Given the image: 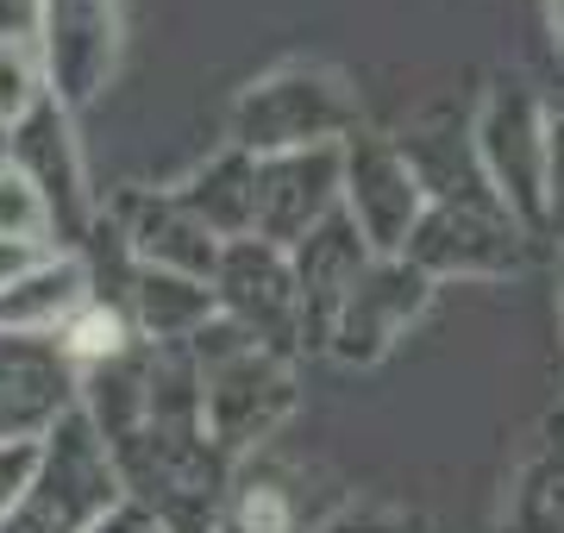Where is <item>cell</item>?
Returning <instances> with one entry per match:
<instances>
[{
    "label": "cell",
    "instance_id": "cell-22",
    "mask_svg": "<svg viewBox=\"0 0 564 533\" xmlns=\"http://www.w3.org/2000/svg\"><path fill=\"white\" fill-rule=\"evenodd\" d=\"M0 239L7 246H32V251H57L51 246V214H44L39 188L25 183L13 164H0Z\"/></svg>",
    "mask_w": 564,
    "mask_h": 533
},
{
    "label": "cell",
    "instance_id": "cell-19",
    "mask_svg": "<svg viewBox=\"0 0 564 533\" xmlns=\"http://www.w3.org/2000/svg\"><path fill=\"white\" fill-rule=\"evenodd\" d=\"M170 195H176V202L188 207V214H195L220 246L251 239V157L232 151V144H226L220 157L195 164L176 188H170Z\"/></svg>",
    "mask_w": 564,
    "mask_h": 533
},
{
    "label": "cell",
    "instance_id": "cell-9",
    "mask_svg": "<svg viewBox=\"0 0 564 533\" xmlns=\"http://www.w3.org/2000/svg\"><path fill=\"white\" fill-rule=\"evenodd\" d=\"M39 57L57 107L82 113L88 101H101L126 57L120 0H39Z\"/></svg>",
    "mask_w": 564,
    "mask_h": 533
},
{
    "label": "cell",
    "instance_id": "cell-6",
    "mask_svg": "<svg viewBox=\"0 0 564 533\" xmlns=\"http://www.w3.org/2000/svg\"><path fill=\"white\" fill-rule=\"evenodd\" d=\"M25 183L39 188L44 214H51V246L57 251H82L88 232L101 220V195L88 188V164H82L76 144V113L57 101H39L13 132H7V157Z\"/></svg>",
    "mask_w": 564,
    "mask_h": 533
},
{
    "label": "cell",
    "instance_id": "cell-25",
    "mask_svg": "<svg viewBox=\"0 0 564 533\" xmlns=\"http://www.w3.org/2000/svg\"><path fill=\"white\" fill-rule=\"evenodd\" d=\"M545 195H552V207L564 202V107L545 113Z\"/></svg>",
    "mask_w": 564,
    "mask_h": 533
},
{
    "label": "cell",
    "instance_id": "cell-10",
    "mask_svg": "<svg viewBox=\"0 0 564 533\" xmlns=\"http://www.w3.org/2000/svg\"><path fill=\"white\" fill-rule=\"evenodd\" d=\"M433 289L440 283H426L408 258H370L358 270V283L345 289L339 320L326 333V358H339L345 370L383 365L389 351L421 327V314L433 308Z\"/></svg>",
    "mask_w": 564,
    "mask_h": 533
},
{
    "label": "cell",
    "instance_id": "cell-7",
    "mask_svg": "<svg viewBox=\"0 0 564 533\" xmlns=\"http://www.w3.org/2000/svg\"><path fill=\"white\" fill-rule=\"evenodd\" d=\"M339 214L351 220L370 258H402L426 214V188L395 139L351 132L339 144Z\"/></svg>",
    "mask_w": 564,
    "mask_h": 533
},
{
    "label": "cell",
    "instance_id": "cell-1",
    "mask_svg": "<svg viewBox=\"0 0 564 533\" xmlns=\"http://www.w3.org/2000/svg\"><path fill=\"white\" fill-rule=\"evenodd\" d=\"M188 370H195V402H202V433L226 465H239L251 452H263L276 439L295 409H302V377L295 358L245 339L232 320H207L188 339Z\"/></svg>",
    "mask_w": 564,
    "mask_h": 533
},
{
    "label": "cell",
    "instance_id": "cell-30",
    "mask_svg": "<svg viewBox=\"0 0 564 533\" xmlns=\"http://www.w3.org/2000/svg\"><path fill=\"white\" fill-rule=\"evenodd\" d=\"M558 339H564V251H558Z\"/></svg>",
    "mask_w": 564,
    "mask_h": 533
},
{
    "label": "cell",
    "instance_id": "cell-20",
    "mask_svg": "<svg viewBox=\"0 0 564 533\" xmlns=\"http://www.w3.org/2000/svg\"><path fill=\"white\" fill-rule=\"evenodd\" d=\"M57 346H63V358L76 365V377L82 370H95V365H107V358H120V351H132L139 346V333H132V320H126V308L120 302H82L76 308V320L57 333Z\"/></svg>",
    "mask_w": 564,
    "mask_h": 533
},
{
    "label": "cell",
    "instance_id": "cell-24",
    "mask_svg": "<svg viewBox=\"0 0 564 533\" xmlns=\"http://www.w3.org/2000/svg\"><path fill=\"white\" fill-rule=\"evenodd\" d=\"M32 465H39V439L0 446V521L13 514V502H20V490H25V477H32Z\"/></svg>",
    "mask_w": 564,
    "mask_h": 533
},
{
    "label": "cell",
    "instance_id": "cell-14",
    "mask_svg": "<svg viewBox=\"0 0 564 533\" xmlns=\"http://www.w3.org/2000/svg\"><path fill=\"white\" fill-rule=\"evenodd\" d=\"M63 414H76V365L63 346L0 333V446L44 439Z\"/></svg>",
    "mask_w": 564,
    "mask_h": 533
},
{
    "label": "cell",
    "instance_id": "cell-27",
    "mask_svg": "<svg viewBox=\"0 0 564 533\" xmlns=\"http://www.w3.org/2000/svg\"><path fill=\"white\" fill-rule=\"evenodd\" d=\"M88 533H158V521H151V514H144L139 502H120V509H107Z\"/></svg>",
    "mask_w": 564,
    "mask_h": 533
},
{
    "label": "cell",
    "instance_id": "cell-8",
    "mask_svg": "<svg viewBox=\"0 0 564 533\" xmlns=\"http://www.w3.org/2000/svg\"><path fill=\"white\" fill-rule=\"evenodd\" d=\"M333 509L339 496L314 465H295L276 446H263L226 471L207 533H314Z\"/></svg>",
    "mask_w": 564,
    "mask_h": 533
},
{
    "label": "cell",
    "instance_id": "cell-13",
    "mask_svg": "<svg viewBox=\"0 0 564 533\" xmlns=\"http://www.w3.org/2000/svg\"><path fill=\"white\" fill-rule=\"evenodd\" d=\"M214 308L220 320L258 339V346L282 351V358H302L295 346V276H289V251L263 246V239H232L220 246L214 264Z\"/></svg>",
    "mask_w": 564,
    "mask_h": 533
},
{
    "label": "cell",
    "instance_id": "cell-21",
    "mask_svg": "<svg viewBox=\"0 0 564 533\" xmlns=\"http://www.w3.org/2000/svg\"><path fill=\"white\" fill-rule=\"evenodd\" d=\"M39 101H51L39 44L32 39H0V132H13Z\"/></svg>",
    "mask_w": 564,
    "mask_h": 533
},
{
    "label": "cell",
    "instance_id": "cell-5",
    "mask_svg": "<svg viewBox=\"0 0 564 533\" xmlns=\"http://www.w3.org/2000/svg\"><path fill=\"white\" fill-rule=\"evenodd\" d=\"M402 258L426 283H445V276L484 283V276H514L527 264V232L496 207L489 188H452V195H426V214Z\"/></svg>",
    "mask_w": 564,
    "mask_h": 533
},
{
    "label": "cell",
    "instance_id": "cell-31",
    "mask_svg": "<svg viewBox=\"0 0 564 533\" xmlns=\"http://www.w3.org/2000/svg\"><path fill=\"white\" fill-rule=\"evenodd\" d=\"M0 157H7V132H0Z\"/></svg>",
    "mask_w": 564,
    "mask_h": 533
},
{
    "label": "cell",
    "instance_id": "cell-2",
    "mask_svg": "<svg viewBox=\"0 0 564 533\" xmlns=\"http://www.w3.org/2000/svg\"><path fill=\"white\" fill-rule=\"evenodd\" d=\"M358 126H364V107L345 69L314 57H289L239 88L226 132H232V151H245V157H282V151L345 144Z\"/></svg>",
    "mask_w": 564,
    "mask_h": 533
},
{
    "label": "cell",
    "instance_id": "cell-26",
    "mask_svg": "<svg viewBox=\"0 0 564 533\" xmlns=\"http://www.w3.org/2000/svg\"><path fill=\"white\" fill-rule=\"evenodd\" d=\"M0 39L39 44V0H0Z\"/></svg>",
    "mask_w": 564,
    "mask_h": 533
},
{
    "label": "cell",
    "instance_id": "cell-12",
    "mask_svg": "<svg viewBox=\"0 0 564 533\" xmlns=\"http://www.w3.org/2000/svg\"><path fill=\"white\" fill-rule=\"evenodd\" d=\"M333 214H339V144L251 157V239L295 251Z\"/></svg>",
    "mask_w": 564,
    "mask_h": 533
},
{
    "label": "cell",
    "instance_id": "cell-23",
    "mask_svg": "<svg viewBox=\"0 0 564 533\" xmlns=\"http://www.w3.org/2000/svg\"><path fill=\"white\" fill-rule=\"evenodd\" d=\"M314 533H426V521L421 514H408V509H395V502L364 496V502H339Z\"/></svg>",
    "mask_w": 564,
    "mask_h": 533
},
{
    "label": "cell",
    "instance_id": "cell-18",
    "mask_svg": "<svg viewBox=\"0 0 564 533\" xmlns=\"http://www.w3.org/2000/svg\"><path fill=\"white\" fill-rule=\"evenodd\" d=\"M496 533H564V414L540 421V433L514 458Z\"/></svg>",
    "mask_w": 564,
    "mask_h": 533
},
{
    "label": "cell",
    "instance_id": "cell-28",
    "mask_svg": "<svg viewBox=\"0 0 564 533\" xmlns=\"http://www.w3.org/2000/svg\"><path fill=\"white\" fill-rule=\"evenodd\" d=\"M44 251H32V246H7V239H0V289L13 283V276H25V270L39 264Z\"/></svg>",
    "mask_w": 564,
    "mask_h": 533
},
{
    "label": "cell",
    "instance_id": "cell-29",
    "mask_svg": "<svg viewBox=\"0 0 564 533\" xmlns=\"http://www.w3.org/2000/svg\"><path fill=\"white\" fill-rule=\"evenodd\" d=\"M545 25H552V51L564 57V0H545Z\"/></svg>",
    "mask_w": 564,
    "mask_h": 533
},
{
    "label": "cell",
    "instance_id": "cell-15",
    "mask_svg": "<svg viewBox=\"0 0 564 533\" xmlns=\"http://www.w3.org/2000/svg\"><path fill=\"white\" fill-rule=\"evenodd\" d=\"M364 264H370V251H364V239L351 232L345 214L321 220L302 246L289 251V276H295V346H302V358L307 351H326V333L339 320L345 289L358 283Z\"/></svg>",
    "mask_w": 564,
    "mask_h": 533
},
{
    "label": "cell",
    "instance_id": "cell-4",
    "mask_svg": "<svg viewBox=\"0 0 564 533\" xmlns=\"http://www.w3.org/2000/svg\"><path fill=\"white\" fill-rule=\"evenodd\" d=\"M126 490L113 477V458L95 439L82 414H63L57 427L39 439V465L25 477L13 514L0 533H88L107 509H120Z\"/></svg>",
    "mask_w": 564,
    "mask_h": 533
},
{
    "label": "cell",
    "instance_id": "cell-16",
    "mask_svg": "<svg viewBox=\"0 0 564 533\" xmlns=\"http://www.w3.org/2000/svg\"><path fill=\"white\" fill-rule=\"evenodd\" d=\"M82 302H95V270L82 251H44L39 264L0 289V333L57 339L76 320Z\"/></svg>",
    "mask_w": 564,
    "mask_h": 533
},
{
    "label": "cell",
    "instance_id": "cell-11",
    "mask_svg": "<svg viewBox=\"0 0 564 533\" xmlns=\"http://www.w3.org/2000/svg\"><path fill=\"white\" fill-rule=\"evenodd\" d=\"M101 220H107V232H113V246L126 251V264L214 283L220 239H214L170 188H126V195L101 202Z\"/></svg>",
    "mask_w": 564,
    "mask_h": 533
},
{
    "label": "cell",
    "instance_id": "cell-32",
    "mask_svg": "<svg viewBox=\"0 0 564 533\" xmlns=\"http://www.w3.org/2000/svg\"><path fill=\"white\" fill-rule=\"evenodd\" d=\"M158 533H163V527H158Z\"/></svg>",
    "mask_w": 564,
    "mask_h": 533
},
{
    "label": "cell",
    "instance_id": "cell-3",
    "mask_svg": "<svg viewBox=\"0 0 564 533\" xmlns=\"http://www.w3.org/2000/svg\"><path fill=\"white\" fill-rule=\"evenodd\" d=\"M470 164L484 176V188L496 195L508 220L521 226L527 239L545 232L552 220V195H545V107L540 95L514 76H496L484 88V101L470 113Z\"/></svg>",
    "mask_w": 564,
    "mask_h": 533
},
{
    "label": "cell",
    "instance_id": "cell-17",
    "mask_svg": "<svg viewBox=\"0 0 564 533\" xmlns=\"http://www.w3.org/2000/svg\"><path fill=\"white\" fill-rule=\"evenodd\" d=\"M120 308L132 320V333H139V346H158V351L188 346L220 314L207 283L170 276V270H139V264H126V276H120Z\"/></svg>",
    "mask_w": 564,
    "mask_h": 533
}]
</instances>
